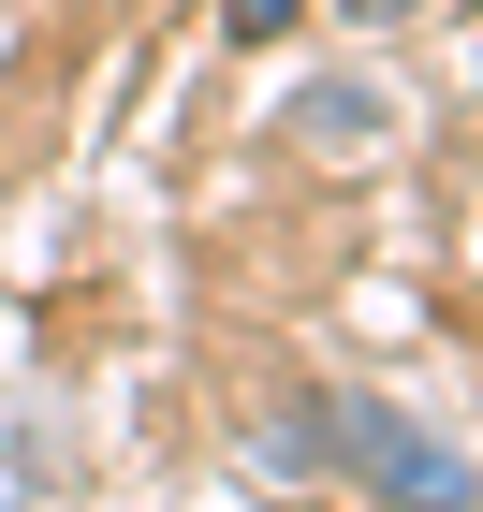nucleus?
<instances>
[{
  "label": "nucleus",
  "instance_id": "2",
  "mask_svg": "<svg viewBox=\"0 0 483 512\" xmlns=\"http://www.w3.org/2000/svg\"><path fill=\"white\" fill-rule=\"evenodd\" d=\"M293 132H308V147H366V132H381V88H308Z\"/></svg>",
  "mask_w": 483,
  "mask_h": 512
},
{
  "label": "nucleus",
  "instance_id": "4",
  "mask_svg": "<svg viewBox=\"0 0 483 512\" xmlns=\"http://www.w3.org/2000/svg\"><path fill=\"white\" fill-rule=\"evenodd\" d=\"M352 15H410V0H352Z\"/></svg>",
  "mask_w": 483,
  "mask_h": 512
},
{
  "label": "nucleus",
  "instance_id": "3",
  "mask_svg": "<svg viewBox=\"0 0 483 512\" xmlns=\"http://www.w3.org/2000/svg\"><path fill=\"white\" fill-rule=\"evenodd\" d=\"M293 15H308V0H235V44H279Z\"/></svg>",
  "mask_w": 483,
  "mask_h": 512
},
{
  "label": "nucleus",
  "instance_id": "1",
  "mask_svg": "<svg viewBox=\"0 0 483 512\" xmlns=\"http://www.w3.org/2000/svg\"><path fill=\"white\" fill-rule=\"evenodd\" d=\"M308 425H322V454H337L366 498H396V512H469V498H483V483H469V454H454L440 425L381 410V395H308Z\"/></svg>",
  "mask_w": 483,
  "mask_h": 512
}]
</instances>
